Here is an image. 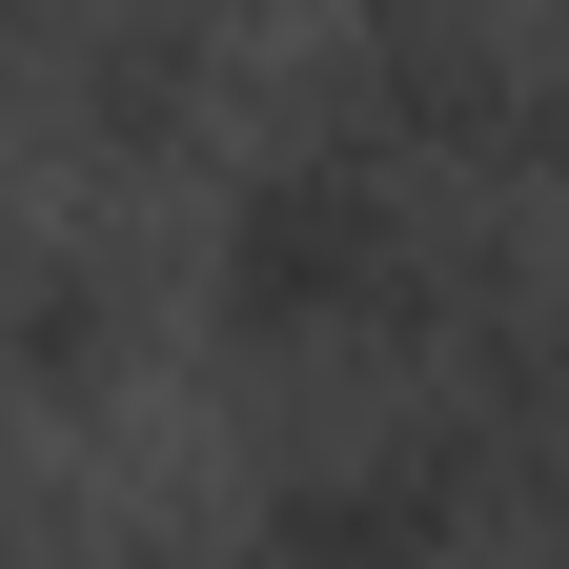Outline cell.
I'll return each instance as SVG.
<instances>
[{
    "label": "cell",
    "mask_w": 569,
    "mask_h": 569,
    "mask_svg": "<svg viewBox=\"0 0 569 569\" xmlns=\"http://www.w3.org/2000/svg\"><path fill=\"white\" fill-rule=\"evenodd\" d=\"M284 122L367 142L407 183H549V82H529V21L509 0H346V41L284 82Z\"/></svg>",
    "instance_id": "cell-1"
},
{
    "label": "cell",
    "mask_w": 569,
    "mask_h": 569,
    "mask_svg": "<svg viewBox=\"0 0 569 569\" xmlns=\"http://www.w3.org/2000/svg\"><path fill=\"white\" fill-rule=\"evenodd\" d=\"M224 82H244L224 0H41V82H21V122H41L82 183H163V163L224 142Z\"/></svg>",
    "instance_id": "cell-2"
},
{
    "label": "cell",
    "mask_w": 569,
    "mask_h": 569,
    "mask_svg": "<svg viewBox=\"0 0 569 569\" xmlns=\"http://www.w3.org/2000/svg\"><path fill=\"white\" fill-rule=\"evenodd\" d=\"M142 326H163L142 244H102V224H21L0 244V407H122Z\"/></svg>",
    "instance_id": "cell-3"
},
{
    "label": "cell",
    "mask_w": 569,
    "mask_h": 569,
    "mask_svg": "<svg viewBox=\"0 0 569 569\" xmlns=\"http://www.w3.org/2000/svg\"><path fill=\"white\" fill-rule=\"evenodd\" d=\"M21 82H41V0H0V122H21Z\"/></svg>",
    "instance_id": "cell-4"
},
{
    "label": "cell",
    "mask_w": 569,
    "mask_h": 569,
    "mask_svg": "<svg viewBox=\"0 0 569 569\" xmlns=\"http://www.w3.org/2000/svg\"><path fill=\"white\" fill-rule=\"evenodd\" d=\"M0 529H21V509H0Z\"/></svg>",
    "instance_id": "cell-5"
}]
</instances>
